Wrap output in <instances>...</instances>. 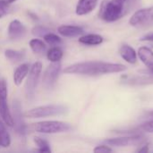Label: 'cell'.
<instances>
[{"instance_id": "9a60e30c", "label": "cell", "mask_w": 153, "mask_h": 153, "mask_svg": "<svg viewBox=\"0 0 153 153\" xmlns=\"http://www.w3.org/2000/svg\"><path fill=\"white\" fill-rule=\"evenodd\" d=\"M120 56H122V58L129 63V64H135L137 61V53L134 50V48H133L131 46L129 45H123L120 48L119 50Z\"/></svg>"}, {"instance_id": "484cf974", "label": "cell", "mask_w": 153, "mask_h": 153, "mask_svg": "<svg viewBox=\"0 0 153 153\" xmlns=\"http://www.w3.org/2000/svg\"><path fill=\"white\" fill-rule=\"evenodd\" d=\"M94 152H99V153H108L111 152H112V149L107 145H99L97 147L94 148L93 150Z\"/></svg>"}, {"instance_id": "4fadbf2b", "label": "cell", "mask_w": 153, "mask_h": 153, "mask_svg": "<svg viewBox=\"0 0 153 153\" xmlns=\"http://www.w3.org/2000/svg\"><path fill=\"white\" fill-rule=\"evenodd\" d=\"M13 113L14 117L13 118V126H15L16 131L19 134H24L25 132V126L23 124L22 118V113H21V106L19 101L14 100L13 102Z\"/></svg>"}, {"instance_id": "1f68e13d", "label": "cell", "mask_w": 153, "mask_h": 153, "mask_svg": "<svg viewBox=\"0 0 153 153\" xmlns=\"http://www.w3.org/2000/svg\"><path fill=\"white\" fill-rule=\"evenodd\" d=\"M148 116H149L150 117H152V118H153V111H152V112H150V113L148 114Z\"/></svg>"}, {"instance_id": "6da1fadb", "label": "cell", "mask_w": 153, "mask_h": 153, "mask_svg": "<svg viewBox=\"0 0 153 153\" xmlns=\"http://www.w3.org/2000/svg\"><path fill=\"white\" fill-rule=\"evenodd\" d=\"M126 70V65L103 61H86L73 64L65 68V74H74L89 76L122 73Z\"/></svg>"}, {"instance_id": "44dd1931", "label": "cell", "mask_w": 153, "mask_h": 153, "mask_svg": "<svg viewBox=\"0 0 153 153\" xmlns=\"http://www.w3.org/2000/svg\"><path fill=\"white\" fill-rule=\"evenodd\" d=\"M4 56L5 57L10 60V61H13V62H18L21 61L22 59L24 58L25 53L23 51H18V50H13V49H7L4 52Z\"/></svg>"}, {"instance_id": "52a82bcc", "label": "cell", "mask_w": 153, "mask_h": 153, "mask_svg": "<svg viewBox=\"0 0 153 153\" xmlns=\"http://www.w3.org/2000/svg\"><path fill=\"white\" fill-rule=\"evenodd\" d=\"M0 116L6 126H13V118L7 105V84L4 79L0 81Z\"/></svg>"}, {"instance_id": "e0dca14e", "label": "cell", "mask_w": 153, "mask_h": 153, "mask_svg": "<svg viewBox=\"0 0 153 153\" xmlns=\"http://www.w3.org/2000/svg\"><path fill=\"white\" fill-rule=\"evenodd\" d=\"M79 42L87 46H97L103 42L102 36L99 34H87L83 35L79 39Z\"/></svg>"}, {"instance_id": "4316f807", "label": "cell", "mask_w": 153, "mask_h": 153, "mask_svg": "<svg viewBox=\"0 0 153 153\" xmlns=\"http://www.w3.org/2000/svg\"><path fill=\"white\" fill-rule=\"evenodd\" d=\"M8 12V4L3 0H0V19L3 18Z\"/></svg>"}, {"instance_id": "d4e9b609", "label": "cell", "mask_w": 153, "mask_h": 153, "mask_svg": "<svg viewBox=\"0 0 153 153\" xmlns=\"http://www.w3.org/2000/svg\"><path fill=\"white\" fill-rule=\"evenodd\" d=\"M48 32H49V30L43 26H36L31 30V33L36 37H44Z\"/></svg>"}, {"instance_id": "9c48e42d", "label": "cell", "mask_w": 153, "mask_h": 153, "mask_svg": "<svg viewBox=\"0 0 153 153\" xmlns=\"http://www.w3.org/2000/svg\"><path fill=\"white\" fill-rule=\"evenodd\" d=\"M61 65L59 62L51 63L47 67L42 79V84L46 89H51L54 87V85L56 82V79L58 77Z\"/></svg>"}, {"instance_id": "603a6c76", "label": "cell", "mask_w": 153, "mask_h": 153, "mask_svg": "<svg viewBox=\"0 0 153 153\" xmlns=\"http://www.w3.org/2000/svg\"><path fill=\"white\" fill-rule=\"evenodd\" d=\"M30 47L31 48V50L35 53V54H40V53H43L47 47L45 45V43L39 39H33L30 41Z\"/></svg>"}, {"instance_id": "7402d4cb", "label": "cell", "mask_w": 153, "mask_h": 153, "mask_svg": "<svg viewBox=\"0 0 153 153\" xmlns=\"http://www.w3.org/2000/svg\"><path fill=\"white\" fill-rule=\"evenodd\" d=\"M47 57L51 63L59 62L63 57V51L59 48H52L48 51Z\"/></svg>"}, {"instance_id": "8992f818", "label": "cell", "mask_w": 153, "mask_h": 153, "mask_svg": "<svg viewBox=\"0 0 153 153\" xmlns=\"http://www.w3.org/2000/svg\"><path fill=\"white\" fill-rule=\"evenodd\" d=\"M41 71H42V64L40 62H36L33 64L30 73L28 74L29 75L25 85V92L29 100H32L35 96L36 87Z\"/></svg>"}, {"instance_id": "3957f363", "label": "cell", "mask_w": 153, "mask_h": 153, "mask_svg": "<svg viewBox=\"0 0 153 153\" xmlns=\"http://www.w3.org/2000/svg\"><path fill=\"white\" fill-rule=\"evenodd\" d=\"M29 129L40 134H60L68 132L71 126L62 121H42L31 124Z\"/></svg>"}, {"instance_id": "5bb4252c", "label": "cell", "mask_w": 153, "mask_h": 153, "mask_svg": "<svg viewBox=\"0 0 153 153\" xmlns=\"http://www.w3.org/2000/svg\"><path fill=\"white\" fill-rule=\"evenodd\" d=\"M58 33L61 34L64 37H77L82 35L84 30L80 26H74V25H62L58 28Z\"/></svg>"}, {"instance_id": "d6986e66", "label": "cell", "mask_w": 153, "mask_h": 153, "mask_svg": "<svg viewBox=\"0 0 153 153\" xmlns=\"http://www.w3.org/2000/svg\"><path fill=\"white\" fill-rule=\"evenodd\" d=\"M126 84L131 85H142V84H150L153 83V76H135L127 81H126Z\"/></svg>"}, {"instance_id": "f1b7e54d", "label": "cell", "mask_w": 153, "mask_h": 153, "mask_svg": "<svg viewBox=\"0 0 153 153\" xmlns=\"http://www.w3.org/2000/svg\"><path fill=\"white\" fill-rule=\"evenodd\" d=\"M140 40L142 41H151L153 42V33H149V34H146L144 36H143Z\"/></svg>"}, {"instance_id": "8fae6325", "label": "cell", "mask_w": 153, "mask_h": 153, "mask_svg": "<svg viewBox=\"0 0 153 153\" xmlns=\"http://www.w3.org/2000/svg\"><path fill=\"white\" fill-rule=\"evenodd\" d=\"M138 56L140 57V60L144 64V65L152 72L153 74V51L147 48V47H142L138 50Z\"/></svg>"}, {"instance_id": "7c38bea8", "label": "cell", "mask_w": 153, "mask_h": 153, "mask_svg": "<svg viewBox=\"0 0 153 153\" xmlns=\"http://www.w3.org/2000/svg\"><path fill=\"white\" fill-rule=\"evenodd\" d=\"M98 0H79L76 5V14L85 15L92 12L97 6Z\"/></svg>"}, {"instance_id": "f546056e", "label": "cell", "mask_w": 153, "mask_h": 153, "mask_svg": "<svg viewBox=\"0 0 153 153\" xmlns=\"http://www.w3.org/2000/svg\"><path fill=\"white\" fill-rule=\"evenodd\" d=\"M148 151H149L148 147H147V146H144V148H143V149H140V150H139V152H147Z\"/></svg>"}, {"instance_id": "7a4b0ae2", "label": "cell", "mask_w": 153, "mask_h": 153, "mask_svg": "<svg viewBox=\"0 0 153 153\" xmlns=\"http://www.w3.org/2000/svg\"><path fill=\"white\" fill-rule=\"evenodd\" d=\"M138 0H104L100 8L99 16L106 22H116L126 13Z\"/></svg>"}, {"instance_id": "83f0119b", "label": "cell", "mask_w": 153, "mask_h": 153, "mask_svg": "<svg viewBox=\"0 0 153 153\" xmlns=\"http://www.w3.org/2000/svg\"><path fill=\"white\" fill-rule=\"evenodd\" d=\"M141 129H143V131L148 132V133H153V118L150 121H147L143 125H142Z\"/></svg>"}, {"instance_id": "4dcf8cb0", "label": "cell", "mask_w": 153, "mask_h": 153, "mask_svg": "<svg viewBox=\"0 0 153 153\" xmlns=\"http://www.w3.org/2000/svg\"><path fill=\"white\" fill-rule=\"evenodd\" d=\"M3 1H4L5 3H7L9 4H12V3H13V2H15L17 0H3Z\"/></svg>"}, {"instance_id": "ffe728a7", "label": "cell", "mask_w": 153, "mask_h": 153, "mask_svg": "<svg viewBox=\"0 0 153 153\" xmlns=\"http://www.w3.org/2000/svg\"><path fill=\"white\" fill-rule=\"evenodd\" d=\"M33 142L36 144V146L38 147L37 150H34V152H51V149L50 146L48 144V143L39 137H34L33 138Z\"/></svg>"}, {"instance_id": "ba28073f", "label": "cell", "mask_w": 153, "mask_h": 153, "mask_svg": "<svg viewBox=\"0 0 153 153\" xmlns=\"http://www.w3.org/2000/svg\"><path fill=\"white\" fill-rule=\"evenodd\" d=\"M145 142V138L142 135H134V136H126L119 138L108 139L105 141V143L110 146L115 147H129L142 144Z\"/></svg>"}, {"instance_id": "5b68a950", "label": "cell", "mask_w": 153, "mask_h": 153, "mask_svg": "<svg viewBox=\"0 0 153 153\" xmlns=\"http://www.w3.org/2000/svg\"><path fill=\"white\" fill-rule=\"evenodd\" d=\"M130 25L135 28H143L153 24V6L136 11L129 20Z\"/></svg>"}, {"instance_id": "277c9868", "label": "cell", "mask_w": 153, "mask_h": 153, "mask_svg": "<svg viewBox=\"0 0 153 153\" xmlns=\"http://www.w3.org/2000/svg\"><path fill=\"white\" fill-rule=\"evenodd\" d=\"M67 112V108L63 105H46L39 106L28 110L24 116L29 118H41L47 117H56L64 115Z\"/></svg>"}, {"instance_id": "30bf717a", "label": "cell", "mask_w": 153, "mask_h": 153, "mask_svg": "<svg viewBox=\"0 0 153 153\" xmlns=\"http://www.w3.org/2000/svg\"><path fill=\"white\" fill-rule=\"evenodd\" d=\"M8 37L11 39H20L26 34V29L23 24L18 21L13 20L8 26Z\"/></svg>"}, {"instance_id": "cb8c5ba5", "label": "cell", "mask_w": 153, "mask_h": 153, "mask_svg": "<svg viewBox=\"0 0 153 153\" xmlns=\"http://www.w3.org/2000/svg\"><path fill=\"white\" fill-rule=\"evenodd\" d=\"M43 38H44V40L49 45H58L62 42L61 39L57 35L51 33V32L47 33Z\"/></svg>"}, {"instance_id": "2e32d148", "label": "cell", "mask_w": 153, "mask_h": 153, "mask_svg": "<svg viewBox=\"0 0 153 153\" xmlns=\"http://www.w3.org/2000/svg\"><path fill=\"white\" fill-rule=\"evenodd\" d=\"M29 65L22 64L19 65L13 72V82L16 86H20L25 77L29 74Z\"/></svg>"}, {"instance_id": "ac0fdd59", "label": "cell", "mask_w": 153, "mask_h": 153, "mask_svg": "<svg viewBox=\"0 0 153 153\" xmlns=\"http://www.w3.org/2000/svg\"><path fill=\"white\" fill-rule=\"evenodd\" d=\"M11 144V137L9 133L7 132L5 126L0 120V146L4 148L9 147Z\"/></svg>"}]
</instances>
